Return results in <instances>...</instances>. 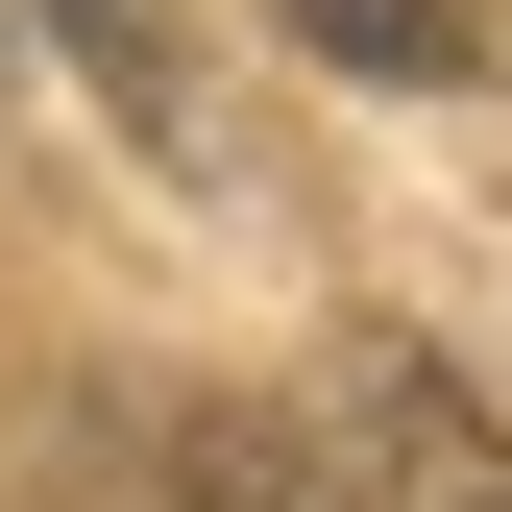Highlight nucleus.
Wrapping results in <instances>:
<instances>
[{
  "label": "nucleus",
  "instance_id": "nucleus-1",
  "mask_svg": "<svg viewBox=\"0 0 512 512\" xmlns=\"http://www.w3.org/2000/svg\"><path fill=\"white\" fill-rule=\"evenodd\" d=\"M317 439H342V488H366V512H512V415H488L439 342H342Z\"/></svg>",
  "mask_w": 512,
  "mask_h": 512
},
{
  "label": "nucleus",
  "instance_id": "nucleus-2",
  "mask_svg": "<svg viewBox=\"0 0 512 512\" xmlns=\"http://www.w3.org/2000/svg\"><path fill=\"white\" fill-rule=\"evenodd\" d=\"M269 25L317 49V74H391V98H439V74H488V0H269Z\"/></svg>",
  "mask_w": 512,
  "mask_h": 512
},
{
  "label": "nucleus",
  "instance_id": "nucleus-3",
  "mask_svg": "<svg viewBox=\"0 0 512 512\" xmlns=\"http://www.w3.org/2000/svg\"><path fill=\"white\" fill-rule=\"evenodd\" d=\"M171 488H196V512H366L317 415H196V439H171Z\"/></svg>",
  "mask_w": 512,
  "mask_h": 512
},
{
  "label": "nucleus",
  "instance_id": "nucleus-4",
  "mask_svg": "<svg viewBox=\"0 0 512 512\" xmlns=\"http://www.w3.org/2000/svg\"><path fill=\"white\" fill-rule=\"evenodd\" d=\"M49 25L98 49V98H122V122H171V0H49Z\"/></svg>",
  "mask_w": 512,
  "mask_h": 512
},
{
  "label": "nucleus",
  "instance_id": "nucleus-5",
  "mask_svg": "<svg viewBox=\"0 0 512 512\" xmlns=\"http://www.w3.org/2000/svg\"><path fill=\"white\" fill-rule=\"evenodd\" d=\"M0 49H25V0H0Z\"/></svg>",
  "mask_w": 512,
  "mask_h": 512
}]
</instances>
